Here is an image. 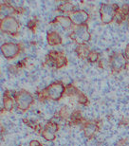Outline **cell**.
<instances>
[{"instance_id": "1", "label": "cell", "mask_w": 129, "mask_h": 146, "mask_svg": "<svg viewBox=\"0 0 129 146\" xmlns=\"http://www.w3.org/2000/svg\"><path fill=\"white\" fill-rule=\"evenodd\" d=\"M64 90H66V88H64V84L61 82H56V83L51 84V86L46 87L41 92V94H42L43 98L51 99L52 101H58L62 98Z\"/></svg>"}, {"instance_id": "2", "label": "cell", "mask_w": 129, "mask_h": 146, "mask_svg": "<svg viewBox=\"0 0 129 146\" xmlns=\"http://www.w3.org/2000/svg\"><path fill=\"white\" fill-rule=\"evenodd\" d=\"M70 38L72 40H74L76 43L79 45H84V44L87 43L88 41H90V35L89 31H88V27L86 24L82 25V26H77L74 30L73 33L70 34Z\"/></svg>"}, {"instance_id": "3", "label": "cell", "mask_w": 129, "mask_h": 146, "mask_svg": "<svg viewBox=\"0 0 129 146\" xmlns=\"http://www.w3.org/2000/svg\"><path fill=\"white\" fill-rule=\"evenodd\" d=\"M119 7H117L116 4H102L100 9V16L101 20L104 24H109L114 20L117 15Z\"/></svg>"}, {"instance_id": "4", "label": "cell", "mask_w": 129, "mask_h": 146, "mask_svg": "<svg viewBox=\"0 0 129 146\" xmlns=\"http://www.w3.org/2000/svg\"><path fill=\"white\" fill-rule=\"evenodd\" d=\"M33 101V96L29 91H26V90H21L18 93H16L15 95V102L17 107L22 111H26L30 108Z\"/></svg>"}, {"instance_id": "5", "label": "cell", "mask_w": 129, "mask_h": 146, "mask_svg": "<svg viewBox=\"0 0 129 146\" xmlns=\"http://www.w3.org/2000/svg\"><path fill=\"white\" fill-rule=\"evenodd\" d=\"M0 30L4 33H9V34L14 35V34H16L19 31V23L16 20L15 17L9 16L7 18L1 19Z\"/></svg>"}, {"instance_id": "6", "label": "cell", "mask_w": 129, "mask_h": 146, "mask_svg": "<svg viewBox=\"0 0 129 146\" xmlns=\"http://www.w3.org/2000/svg\"><path fill=\"white\" fill-rule=\"evenodd\" d=\"M47 65L49 66H53L56 68H61L66 65V57L63 53L58 51H51L47 56L46 59Z\"/></svg>"}, {"instance_id": "7", "label": "cell", "mask_w": 129, "mask_h": 146, "mask_svg": "<svg viewBox=\"0 0 129 146\" xmlns=\"http://www.w3.org/2000/svg\"><path fill=\"white\" fill-rule=\"evenodd\" d=\"M1 52L7 59H13L20 52V46L15 43H5L1 46Z\"/></svg>"}, {"instance_id": "8", "label": "cell", "mask_w": 129, "mask_h": 146, "mask_svg": "<svg viewBox=\"0 0 129 146\" xmlns=\"http://www.w3.org/2000/svg\"><path fill=\"white\" fill-rule=\"evenodd\" d=\"M69 17L72 21V24L77 27V26H82L86 24V21L89 18V15L86 11L79 10L73 11Z\"/></svg>"}, {"instance_id": "9", "label": "cell", "mask_w": 129, "mask_h": 146, "mask_svg": "<svg viewBox=\"0 0 129 146\" xmlns=\"http://www.w3.org/2000/svg\"><path fill=\"white\" fill-rule=\"evenodd\" d=\"M57 130H58L57 123L49 121L45 125V127L43 128L41 135H42L43 138L47 139V141H53L55 139V136H56Z\"/></svg>"}, {"instance_id": "10", "label": "cell", "mask_w": 129, "mask_h": 146, "mask_svg": "<svg viewBox=\"0 0 129 146\" xmlns=\"http://www.w3.org/2000/svg\"><path fill=\"white\" fill-rule=\"evenodd\" d=\"M110 64L111 68L114 70H120V69L124 68L125 65H126V58L124 57V55L121 53H116L111 56Z\"/></svg>"}, {"instance_id": "11", "label": "cell", "mask_w": 129, "mask_h": 146, "mask_svg": "<svg viewBox=\"0 0 129 146\" xmlns=\"http://www.w3.org/2000/svg\"><path fill=\"white\" fill-rule=\"evenodd\" d=\"M52 22L59 24L61 27L64 29V30H67V29H69L70 27H71V25H72V21H71V19H70L69 16L59 15V16L55 17V19Z\"/></svg>"}, {"instance_id": "12", "label": "cell", "mask_w": 129, "mask_h": 146, "mask_svg": "<svg viewBox=\"0 0 129 146\" xmlns=\"http://www.w3.org/2000/svg\"><path fill=\"white\" fill-rule=\"evenodd\" d=\"M47 40H48L49 45L51 46H57L62 43V37L60 36L59 33H55V31L49 33L47 35Z\"/></svg>"}, {"instance_id": "13", "label": "cell", "mask_w": 129, "mask_h": 146, "mask_svg": "<svg viewBox=\"0 0 129 146\" xmlns=\"http://www.w3.org/2000/svg\"><path fill=\"white\" fill-rule=\"evenodd\" d=\"M97 130H98L97 124L94 123V122H89V123L86 124V126L84 127V134H86V136L87 138H92V137L95 135Z\"/></svg>"}, {"instance_id": "14", "label": "cell", "mask_w": 129, "mask_h": 146, "mask_svg": "<svg viewBox=\"0 0 129 146\" xmlns=\"http://www.w3.org/2000/svg\"><path fill=\"white\" fill-rule=\"evenodd\" d=\"M14 13V9L11 6H9L7 4L1 5V19L11 16V13Z\"/></svg>"}, {"instance_id": "15", "label": "cell", "mask_w": 129, "mask_h": 146, "mask_svg": "<svg viewBox=\"0 0 129 146\" xmlns=\"http://www.w3.org/2000/svg\"><path fill=\"white\" fill-rule=\"evenodd\" d=\"M13 100L11 97H9L7 94H5L4 97V107L6 110H11L13 107Z\"/></svg>"}, {"instance_id": "16", "label": "cell", "mask_w": 129, "mask_h": 146, "mask_svg": "<svg viewBox=\"0 0 129 146\" xmlns=\"http://www.w3.org/2000/svg\"><path fill=\"white\" fill-rule=\"evenodd\" d=\"M86 58L90 63H95V62H97V60L99 59V54H98V52H96L94 50L89 51V53L87 55Z\"/></svg>"}, {"instance_id": "17", "label": "cell", "mask_w": 129, "mask_h": 146, "mask_svg": "<svg viewBox=\"0 0 129 146\" xmlns=\"http://www.w3.org/2000/svg\"><path fill=\"white\" fill-rule=\"evenodd\" d=\"M72 8H73V6L70 4V3L67 2L66 4H63L62 6H60L59 10L63 11H72Z\"/></svg>"}, {"instance_id": "18", "label": "cell", "mask_w": 129, "mask_h": 146, "mask_svg": "<svg viewBox=\"0 0 129 146\" xmlns=\"http://www.w3.org/2000/svg\"><path fill=\"white\" fill-rule=\"evenodd\" d=\"M124 57L126 58L127 60H129V44H127L126 48H125V50H124Z\"/></svg>"}, {"instance_id": "19", "label": "cell", "mask_w": 129, "mask_h": 146, "mask_svg": "<svg viewBox=\"0 0 129 146\" xmlns=\"http://www.w3.org/2000/svg\"><path fill=\"white\" fill-rule=\"evenodd\" d=\"M29 146H42L41 145V143L39 141H31L30 142V145Z\"/></svg>"}]
</instances>
